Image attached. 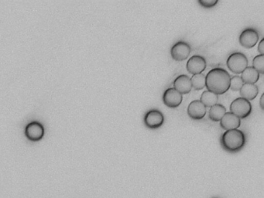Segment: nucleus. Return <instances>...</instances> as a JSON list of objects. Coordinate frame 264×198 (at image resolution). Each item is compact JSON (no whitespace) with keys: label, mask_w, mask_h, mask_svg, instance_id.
I'll use <instances>...</instances> for the list:
<instances>
[{"label":"nucleus","mask_w":264,"mask_h":198,"mask_svg":"<svg viewBox=\"0 0 264 198\" xmlns=\"http://www.w3.org/2000/svg\"><path fill=\"white\" fill-rule=\"evenodd\" d=\"M225 113H226L225 107L222 104H216L210 108L208 111V117L212 121L217 122L222 119Z\"/></svg>","instance_id":"obj_16"},{"label":"nucleus","mask_w":264,"mask_h":198,"mask_svg":"<svg viewBox=\"0 0 264 198\" xmlns=\"http://www.w3.org/2000/svg\"><path fill=\"white\" fill-rule=\"evenodd\" d=\"M244 84L241 77L239 75H235L233 77L231 78L229 89L232 90L233 92H240V90L241 89Z\"/></svg>","instance_id":"obj_20"},{"label":"nucleus","mask_w":264,"mask_h":198,"mask_svg":"<svg viewBox=\"0 0 264 198\" xmlns=\"http://www.w3.org/2000/svg\"><path fill=\"white\" fill-rule=\"evenodd\" d=\"M248 58L241 52L231 54L226 60V65L229 71L236 75H240L248 67Z\"/></svg>","instance_id":"obj_3"},{"label":"nucleus","mask_w":264,"mask_h":198,"mask_svg":"<svg viewBox=\"0 0 264 198\" xmlns=\"http://www.w3.org/2000/svg\"><path fill=\"white\" fill-rule=\"evenodd\" d=\"M25 134L30 140L38 141L43 138L44 128L39 121H32L26 125Z\"/></svg>","instance_id":"obj_11"},{"label":"nucleus","mask_w":264,"mask_h":198,"mask_svg":"<svg viewBox=\"0 0 264 198\" xmlns=\"http://www.w3.org/2000/svg\"><path fill=\"white\" fill-rule=\"evenodd\" d=\"M253 67L260 75L264 74V55H258L253 60Z\"/></svg>","instance_id":"obj_19"},{"label":"nucleus","mask_w":264,"mask_h":198,"mask_svg":"<svg viewBox=\"0 0 264 198\" xmlns=\"http://www.w3.org/2000/svg\"><path fill=\"white\" fill-rule=\"evenodd\" d=\"M207 108L200 100H194L187 106V113L189 118L193 120H201L206 115Z\"/></svg>","instance_id":"obj_10"},{"label":"nucleus","mask_w":264,"mask_h":198,"mask_svg":"<svg viewBox=\"0 0 264 198\" xmlns=\"http://www.w3.org/2000/svg\"><path fill=\"white\" fill-rule=\"evenodd\" d=\"M201 6L204 8H212L216 6L219 0H199L198 1Z\"/></svg>","instance_id":"obj_21"},{"label":"nucleus","mask_w":264,"mask_h":198,"mask_svg":"<svg viewBox=\"0 0 264 198\" xmlns=\"http://www.w3.org/2000/svg\"><path fill=\"white\" fill-rule=\"evenodd\" d=\"M220 142L225 151L237 153L245 146L246 137L245 133L240 129H231L226 130L222 135Z\"/></svg>","instance_id":"obj_2"},{"label":"nucleus","mask_w":264,"mask_h":198,"mask_svg":"<svg viewBox=\"0 0 264 198\" xmlns=\"http://www.w3.org/2000/svg\"><path fill=\"white\" fill-rule=\"evenodd\" d=\"M206 60L204 57L194 55L187 60L186 68L188 73L195 75L203 73V71L206 69Z\"/></svg>","instance_id":"obj_9"},{"label":"nucleus","mask_w":264,"mask_h":198,"mask_svg":"<svg viewBox=\"0 0 264 198\" xmlns=\"http://www.w3.org/2000/svg\"><path fill=\"white\" fill-rule=\"evenodd\" d=\"M220 126L224 130L239 129L241 125V119L232 112H228L220 120Z\"/></svg>","instance_id":"obj_12"},{"label":"nucleus","mask_w":264,"mask_h":198,"mask_svg":"<svg viewBox=\"0 0 264 198\" xmlns=\"http://www.w3.org/2000/svg\"><path fill=\"white\" fill-rule=\"evenodd\" d=\"M258 51L260 52V55H264V39L261 40L258 44Z\"/></svg>","instance_id":"obj_22"},{"label":"nucleus","mask_w":264,"mask_h":198,"mask_svg":"<svg viewBox=\"0 0 264 198\" xmlns=\"http://www.w3.org/2000/svg\"><path fill=\"white\" fill-rule=\"evenodd\" d=\"M230 75L222 67H215L205 75V87L216 95H223L230 87Z\"/></svg>","instance_id":"obj_1"},{"label":"nucleus","mask_w":264,"mask_h":198,"mask_svg":"<svg viewBox=\"0 0 264 198\" xmlns=\"http://www.w3.org/2000/svg\"><path fill=\"white\" fill-rule=\"evenodd\" d=\"M218 101H219V96L213 92H210L208 90L203 92L201 96L200 101L206 108H211L213 105H216L218 104Z\"/></svg>","instance_id":"obj_17"},{"label":"nucleus","mask_w":264,"mask_h":198,"mask_svg":"<svg viewBox=\"0 0 264 198\" xmlns=\"http://www.w3.org/2000/svg\"><path fill=\"white\" fill-rule=\"evenodd\" d=\"M240 93L242 98L247 99L249 101H253L258 95L259 88L256 84H244L240 90Z\"/></svg>","instance_id":"obj_14"},{"label":"nucleus","mask_w":264,"mask_h":198,"mask_svg":"<svg viewBox=\"0 0 264 198\" xmlns=\"http://www.w3.org/2000/svg\"><path fill=\"white\" fill-rule=\"evenodd\" d=\"M260 40V34L257 30L246 28L242 31L239 37V42L242 47L250 49L254 47Z\"/></svg>","instance_id":"obj_6"},{"label":"nucleus","mask_w":264,"mask_h":198,"mask_svg":"<svg viewBox=\"0 0 264 198\" xmlns=\"http://www.w3.org/2000/svg\"><path fill=\"white\" fill-rule=\"evenodd\" d=\"M191 52V47L187 42L178 41L171 48V56L173 60L183 61L188 58Z\"/></svg>","instance_id":"obj_7"},{"label":"nucleus","mask_w":264,"mask_h":198,"mask_svg":"<svg viewBox=\"0 0 264 198\" xmlns=\"http://www.w3.org/2000/svg\"><path fill=\"white\" fill-rule=\"evenodd\" d=\"M252 110L251 102L244 98H236L231 103L230 112L238 116L240 119L247 118L251 114Z\"/></svg>","instance_id":"obj_4"},{"label":"nucleus","mask_w":264,"mask_h":198,"mask_svg":"<svg viewBox=\"0 0 264 198\" xmlns=\"http://www.w3.org/2000/svg\"><path fill=\"white\" fill-rule=\"evenodd\" d=\"M260 74L253 67L248 66L241 74L242 80L244 84H255L260 79Z\"/></svg>","instance_id":"obj_15"},{"label":"nucleus","mask_w":264,"mask_h":198,"mask_svg":"<svg viewBox=\"0 0 264 198\" xmlns=\"http://www.w3.org/2000/svg\"><path fill=\"white\" fill-rule=\"evenodd\" d=\"M145 125L148 129H157L161 128L164 123L165 117L163 112L158 109H150L144 116Z\"/></svg>","instance_id":"obj_5"},{"label":"nucleus","mask_w":264,"mask_h":198,"mask_svg":"<svg viewBox=\"0 0 264 198\" xmlns=\"http://www.w3.org/2000/svg\"><path fill=\"white\" fill-rule=\"evenodd\" d=\"M191 87L195 91H200L205 87V75L204 74H198L192 75L191 78Z\"/></svg>","instance_id":"obj_18"},{"label":"nucleus","mask_w":264,"mask_h":198,"mask_svg":"<svg viewBox=\"0 0 264 198\" xmlns=\"http://www.w3.org/2000/svg\"><path fill=\"white\" fill-rule=\"evenodd\" d=\"M264 95L263 94L262 96H261V99H260V106H261V109H262L263 111L264 110Z\"/></svg>","instance_id":"obj_23"},{"label":"nucleus","mask_w":264,"mask_h":198,"mask_svg":"<svg viewBox=\"0 0 264 198\" xmlns=\"http://www.w3.org/2000/svg\"><path fill=\"white\" fill-rule=\"evenodd\" d=\"M162 99H163V104L166 106L171 109H176L182 104L183 101V96L174 88H168L163 92Z\"/></svg>","instance_id":"obj_8"},{"label":"nucleus","mask_w":264,"mask_h":198,"mask_svg":"<svg viewBox=\"0 0 264 198\" xmlns=\"http://www.w3.org/2000/svg\"><path fill=\"white\" fill-rule=\"evenodd\" d=\"M173 85H174V89L182 94V96L190 93L192 89L191 79L186 75H181L178 76L174 80Z\"/></svg>","instance_id":"obj_13"}]
</instances>
